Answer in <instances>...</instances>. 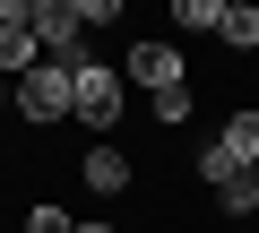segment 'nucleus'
Instances as JSON below:
<instances>
[{"label":"nucleus","instance_id":"obj_4","mask_svg":"<svg viewBox=\"0 0 259 233\" xmlns=\"http://www.w3.org/2000/svg\"><path fill=\"white\" fill-rule=\"evenodd\" d=\"M35 43L44 61H87V26L69 18V0H35Z\"/></svg>","mask_w":259,"mask_h":233},{"label":"nucleus","instance_id":"obj_13","mask_svg":"<svg viewBox=\"0 0 259 233\" xmlns=\"http://www.w3.org/2000/svg\"><path fill=\"white\" fill-rule=\"evenodd\" d=\"M69 18L78 26H104V18H121V0H69Z\"/></svg>","mask_w":259,"mask_h":233},{"label":"nucleus","instance_id":"obj_5","mask_svg":"<svg viewBox=\"0 0 259 233\" xmlns=\"http://www.w3.org/2000/svg\"><path fill=\"white\" fill-rule=\"evenodd\" d=\"M242 173H259V112H233V121H225V138H216Z\"/></svg>","mask_w":259,"mask_h":233},{"label":"nucleus","instance_id":"obj_6","mask_svg":"<svg viewBox=\"0 0 259 233\" xmlns=\"http://www.w3.org/2000/svg\"><path fill=\"white\" fill-rule=\"evenodd\" d=\"M87 190H104V199L130 190V156L121 147H87Z\"/></svg>","mask_w":259,"mask_h":233},{"label":"nucleus","instance_id":"obj_10","mask_svg":"<svg viewBox=\"0 0 259 233\" xmlns=\"http://www.w3.org/2000/svg\"><path fill=\"white\" fill-rule=\"evenodd\" d=\"M233 173H242V164H233V156H225V147H216V138H207V147H199V181H207V190H225V181H233Z\"/></svg>","mask_w":259,"mask_h":233},{"label":"nucleus","instance_id":"obj_9","mask_svg":"<svg viewBox=\"0 0 259 233\" xmlns=\"http://www.w3.org/2000/svg\"><path fill=\"white\" fill-rule=\"evenodd\" d=\"M216 207H225V216H259V173H233V181L216 190Z\"/></svg>","mask_w":259,"mask_h":233},{"label":"nucleus","instance_id":"obj_14","mask_svg":"<svg viewBox=\"0 0 259 233\" xmlns=\"http://www.w3.org/2000/svg\"><path fill=\"white\" fill-rule=\"evenodd\" d=\"M78 233H121V224H78Z\"/></svg>","mask_w":259,"mask_h":233},{"label":"nucleus","instance_id":"obj_12","mask_svg":"<svg viewBox=\"0 0 259 233\" xmlns=\"http://www.w3.org/2000/svg\"><path fill=\"white\" fill-rule=\"evenodd\" d=\"M156 121H164V130L190 121V86H164V95H156Z\"/></svg>","mask_w":259,"mask_h":233},{"label":"nucleus","instance_id":"obj_15","mask_svg":"<svg viewBox=\"0 0 259 233\" xmlns=\"http://www.w3.org/2000/svg\"><path fill=\"white\" fill-rule=\"evenodd\" d=\"M0 104H9V78H0Z\"/></svg>","mask_w":259,"mask_h":233},{"label":"nucleus","instance_id":"obj_2","mask_svg":"<svg viewBox=\"0 0 259 233\" xmlns=\"http://www.w3.org/2000/svg\"><path fill=\"white\" fill-rule=\"evenodd\" d=\"M69 86H78V112H69L78 130H112V121H121V69H112V61H95V52L69 61Z\"/></svg>","mask_w":259,"mask_h":233},{"label":"nucleus","instance_id":"obj_7","mask_svg":"<svg viewBox=\"0 0 259 233\" xmlns=\"http://www.w3.org/2000/svg\"><path fill=\"white\" fill-rule=\"evenodd\" d=\"M216 43H233V52H259V0H233V9H225V26H216Z\"/></svg>","mask_w":259,"mask_h":233},{"label":"nucleus","instance_id":"obj_1","mask_svg":"<svg viewBox=\"0 0 259 233\" xmlns=\"http://www.w3.org/2000/svg\"><path fill=\"white\" fill-rule=\"evenodd\" d=\"M9 104L26 112L35 130H52V121H69V112H78V86H69V61H35L26 78H9Z\"/></svg>","mask_w":259,"mask_h":233},{"label":"nucleus","instance_id":"obj_8","mask_svg":"<svg viewBox=\"0 0 259 233\" xmlns=\"http://www.w3.org/2000/svg\"><path fill=\"white\" fill-rule=\"evenodd\" d=\"M225 9H233V0H173V26H190V35H216V26H225Z\"/></svg>","mask_w":259,"mask_h":233},{"label":"nucleus","instance_id":"obj_11","mask_svg":"<svg viewBox=\"0 0 259 233\" xmlns=\"http://www.w3.org/2000/svg\"><path fill=\"white\" fill-rule=\"evenodd\" d=\"M26 233H78V216H69V207H52V199H44V207H26Z\"/></svg>","mask_w":259,"mask_h":233},{"label":"nucleus","instance_id":"obj_3","mask_svg":"<svg viewBox=\"0 0 259 233\" xmlns=\"http://www.w3.org/2000/svg\"><path fill=\"white\" fill-rule=\"evenodd\" d=\"M121 78L147 86V95H164V86H190V61H182L173 43H130V52H121Z\"/></svg>","mask_w":259,"mask_h":233}]
</instances>
